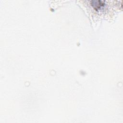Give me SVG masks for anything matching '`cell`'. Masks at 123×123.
<instances>
[{
	"instance_id": "6da1fadb",
	"label": "cell",
	"mask_w": 123,
	"mask_h": 123,
	"mask_svg": "<svg viewBox=\"0 0 123 123\" xmlns=\"http://www.w3.org/2000/svg\"><path fill=\"white\" fill-rule=\"evenodd\" d=\"M91 5L94 8H95L96 9H99L102 6H103L104 5V3H103L101 1H92Z\"/></svg>"
}]
</instances>
